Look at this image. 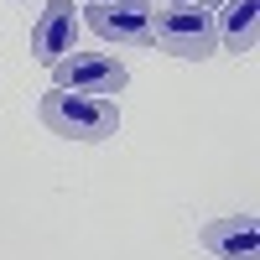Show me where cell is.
I'll return each mask as SVG.
<instances>
[{"mask_svg": "<svg viewBox=\"0 0 260 260\" xmlns=\"http://www.w3.org/2000/svg\"><path fill=\"white\" fill-rule=\"evenodd\" d=\"M198 6H224V0H198Z\"/></svg>", "mask_w": 260, "mask_h": 260, "instance_id": "30bf717a", "label": "cell"}, {"mask_svg": "<svg viewBox=\"0 0 260 260\" xmlns=\"http://www.w3.org/2000/svg\"><path fill=\"white\" fill-rule=\"evenodd\" d=\"M151 42L172 57H187V62H203L219 52V21H213L208 6H167L151 16Z\"/></svg>", "mask_w": 260, "mask_h": 260, "instance_id": "7a4b0ae2", "label": "cell"}, {"mask_svg": "<svg viewBox=\"0 0 260 260\" xmlns=\"http://www.w3.org/2000/svg\"><path fill=\"white\" fill-rule=\"evenodd\" d=\"M203 250L219 260H260V229L250 213H234V219H213L203 229Z\"/></svg>", "mask_w": 260, "mask_h": 260, "instance_id": "8992f818", "label": "cell"}, {"mask_svg": "<svg viewBox=\"0 0 260 260\" xmlns=\"http://www.w3.org/2000/svg\"><path fill=\"white\" fill-rule=\"evenodd\" d=\"M68 52H78V16H73V0H47V11L37 16L31 26V57L42 68H57Z\"/></svg>", "mask_w": 260, "mask_h": 260, "instance_id": "277c9868", "label": "cell"}, {"mask_svg": "<svg viewBox=\"0 0 260 260\" xmlns=\"http://www.w3.org/2000/svg\"><path fill=\"white\" fill-rule=\"evenodd\" d=\"M42 125L62 141H110L120 136V104L115 99H94V94H68L52 89L42 99Z\"/></svg>", "mask_w": 260, "mask_h": 260, "instance_id": "6da1fadb", "label": "cell"}, {"mask_svg": "<svg viewBox=\"0 0 260 260\" xmlns=\"http://www.w3.org/2000/svg\"><path fill=\"white\" fill-rule=\"evenodd\" d=\"M255 16H260V0H224L219 37L229 42V52H250L255 47Z\"/></svg>", "mask_w": 260, "mask_h": 260, "instance_id": "52a82bcc", "label": "cell"}, {"mask_svg": "<svg viewBox=\"0 0 260 260\" xmlns=\"http://www.w3.org/2000/svg\"><path fill=\"white\" fill-rule=\"evenodd\" d=\"M151 0H120V6H89V26L104 42H130V47H146L151 42Z\"/></svg>", "mask_w": 260, "mask_h": 260, "instance_id": "5b68a950", "label": "cell"}, {"mask_svg": "<svg viewBox=\"0 0 260 260\" xmlns=\"http://www.w3.org/2000/svg\"><path fill=\"white\" fill-rule=\"evenodd\" d=\"M52 83L57 89H68V94H94V99H110L120 94L130 73H125V62H115L110 52H68L52 68Z\"/></svg>", "mask_w": 260, "mask_h": 260, "instance_id": "3957f363", "label": "cell"}, {"mask_svg": "<svg viewBox=\"0 0 260 260\" xmlns=\"http://www.w3.org/2000/svg\"><path fill=\"white\" fill-rule=\"evenodd\" d=\"M167 6H192V0H167Z\"/></svg>", "mask_w": 260, "mask_h": 260, "instance_id": "9c48e42d", "label": "cell"}, {"mask_svg": "<svg viewBox=\"0 0 260 260\" xmlns=\"http://www.w3.org/2000/svg\"><path fill=\"white\" fill-rule=\"evenodd\" d=\"M89 6H120V0H89Z\"/></svg>", "mask_w": 260, "mask_h": 260, "instance_id": "ba28073f", "label": "cell"}]
</instances>
